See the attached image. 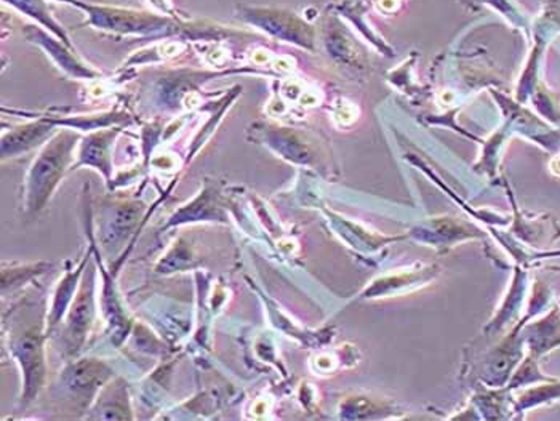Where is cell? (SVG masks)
<instances>
[{
	"label": "cell",
	"instance_id": "cell-1",
	"mask_svg": "<svg viewBox=\"0 0 560 421\" xmlns=\"http://www.w3.org/2000/svg\"><path fill=\"white\" fill-rule=\"evenodd\" d=\"M380 5H382V9L385 10V12H393V10H396L397 7H399V0H382Z\"/></svg>",
	"mask_w": 560,
	"mask_h": 421
}]
</instances>
